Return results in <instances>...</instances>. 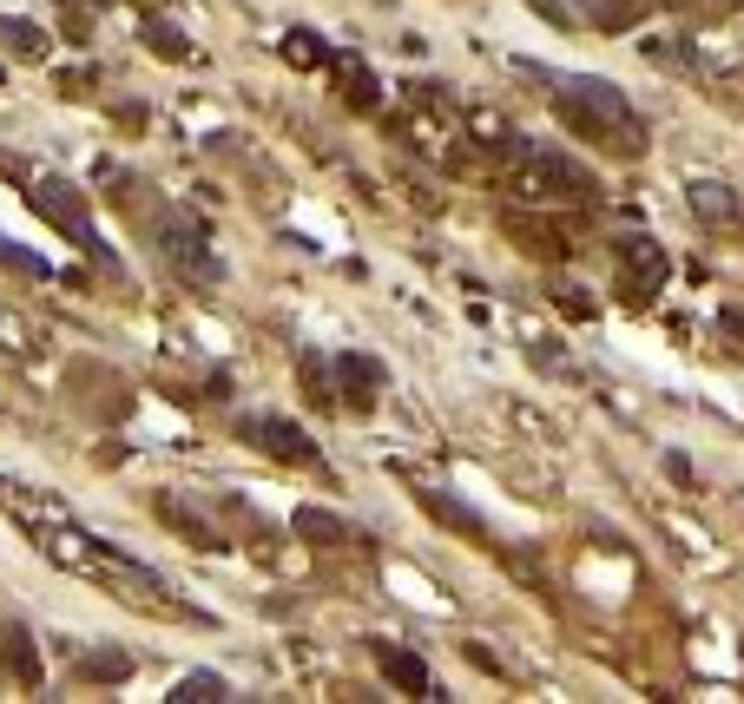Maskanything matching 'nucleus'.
Instances as JSON below:
<instances>
[{
	"instance_id": "2",
	"label": "nucleus",
	"mask_w": 744,
	"mask_h": 704,
	"mask_svg": "<svg viewBox=\"0 0 744 704\" xmlns=\"http://www.w3.org/2000/svg\"><path fill=\"white\" fill-rule=\"evenodd\" d=\"M376 658L389 665V672H396V685H402V691H428V665H422V658L396 652V645H376Z\"/></svg>"
},
{
	"instance_id": "6",
	"label": "nucleus",
	"mask_w": 744,
	"mask_h": 704,
	"mask_svg": "<svg viewBox=\"0 0 744 704\" xmlns=\"http://www.w3.org/2000/svg\"><path fill=\"white\" fill-rule=\"evenodd\" d=\"M211 691H218V698H224V685H218V678H198V685H185V691H178V698H211Z\"/></svg>"
},
{
	"instance_id": "3",
	"label": "nucleus",
	"mask_w": 744,
	"mask_h": 704,
	"mask_svg": "<svg viewBox=\"0 0 744 704\" xmlns=\"http://www.w3.org/2000/svg\"><path fill=\"white\" fill-rule=\"evenodd\" d=\"M692 198H698V211H705V218H731V191H718V185H698Z\"/></svg>"
},
{
	"instance_id": "1",
	"label": "nucleus",
	"mask_w": 744,
	"mask_h": 704,
	"mask_svg": "<svg viewBox=\"0 0 744 704\" xmlns=\"http://www.w3.org/2000/svg\"><path fill=\"white\" fill-rule=\"evenodd\" d=\"M244 435L257 441V448H270V454H284V461H297V468H310L317 461V448L297 435L290 422H244Z\"/></svg>"
},
{
	"instance_id": "5",
	"label": "nucleus",
	"mask_w": 744,
	"mask_h": 704,
	"mask_svg": "<svg viewBox=\"0 0 744 704\" xmlns=\"http://www.w3.org/2000/svg\"><path fill=\"white\" fill-rule=\"evenodd\" d=\"M152 47H159V53H172V60H185V53H191V47H185V40H178L172 27H152Z\"/></svg>"
},
{
	"instance_id": "4",
	"label": "nucleus",
	"mask_w": 744,
	"mask_h": 704,
	"mask_svg": "<svg viewBox=\"0 0 744 704\" xmlns=\"http://www.w3.org/2000/svg\"><path fill=\"white\" fill-rule=\"evenodd\" d=\"M290 60H297V66H317L323 53H317V40H310V33H290Z\"/></svg>"
}]
</instances>
